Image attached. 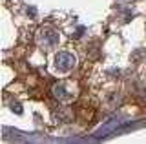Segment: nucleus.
I'll list each match as a JSON object with an SVG mask.
<instances>
[{"label":"nucleus","instance_id":"1","mask_svg":"<svg viewBox=\"0 0 146 144\" xmlns=\"http://www.w3.org/2000/svg\"><path fill=\"white\" fill-rule=\"evenodd\" d=\"M51 95L58 104H70L77 97V84L73 80H60L51 88Z\"/></svg>","mask_w":146,"mask_h":144},{"label":"nucleus","instance_id":"3","mask_svg":"<svg viewBox=\"0 0 146 144\" xmlns=\"http://www.w3.org/2000/svg\"><path fill=\"white\" fill-rule=\"evenodd\" d=\"M53 64H55V69H57L58 73H68V71H71L73 67H75L77 58L70 51H58L57 55H55Z\"/></svg>","mask_w":146,"mask_h":144},{"label":"nucleus","instance_id":"2","mask_svg":"<svg viewBox=\"0 0 146 144\" xmlns=\"http://www.w3.org/2000/svg\"><path fill=\"white\" fill-rule=\"evenodd\" d=\"M58 40H60V35H58V31L53 29L51 26H42V28L36 31V44H38L42 49L57 48Z\"/></svg>","mask_w":146,"mask_h":144}]
</instances>
